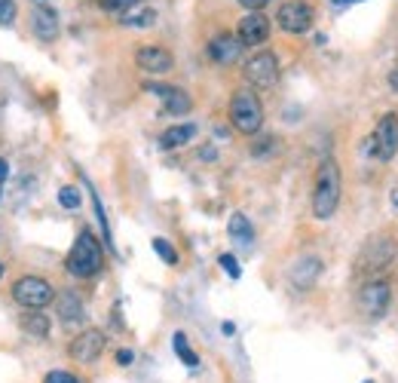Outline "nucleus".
Returning <instances> with one entry per match:
<instances>
[{
    "mask_svg": "<svg viewBox=\"0 0 398 383\" xmlns=\"http://www.w3.org/2000/svg\"><path fill=\"white\" fill-rule=\"evenodd\" d=\"M389 86H392V90L398 92V71H392V74H389Z\"/></svg>",
    "mask_w": 398,
    "mask_h": 383,
    "instance_id": "2f4dec72",
    "label": "nucleus"
},
{
    "mask_svg": "<svg viewBox=\"0 0 398 383\" xmlns=\"http://www.w3.org/2000/svg\"><path fill=\"white\" fill-rule=\"evenodd\" d=\"M135 62H138V68L147 74H166V71H172L175 58L163 46H144V49H138Z\"/></svg>",
    "mask_w": 398,
    "mask_h": 383,
    "instance_id": "ddd939ff",
    "label": "nucleus"
},
{
    "mask_svg": "<svg viewBox=\"0 0 398 383\" xmlns=\"http://www.w3.org/2000/svg\"><path fill=\"white\" fill-rule=\"evenodd\" d=\"M37 3H43V0H37Z\"/></svg>",
    "mask_w": 398,
    "mask_h": 383,
    "instance_id": "c9c22d12",
    "label": "nucleus"
},
{
    "mask_svg": "<svg viewBox=\"0 0 398 383\" xmlns=\"http://www.w3.org/2000/svg\"><path fill=\"white\" fill-rule=\"evenodd\" d=\"M239 56H242V43H239V37H233V34H218L215 40L209 43V58L215 65H233Z\"/></svg>",
    "mask_w": 398,
    "mask_h": 383,
    "instance_id": "4468645a",
    "label": "nucleus"
},
{
    "mask_svg": "<svg viewBox=\"0 0 398 383\" xmlns=\"http://www.w3.org/2000/svg\"><path fill=\"white\" fill-rule=\"evenodd\" d=\"M123 22H126V25H135V28H147V25L157 22V12L144 10V12H138V16H123Z\"/></svg>",
    "mask_w": 398,
    "mask_h": 383,
    "instance_id": "393cba45",
    "label": "nucleus"
},
{
    "mask_svg": "<svg viewBox=\"0 0 398 383\" xmlns=\"http://www.w3.org/2000/svg\"><path fill=\"white\" fill-rule=\"evenodd\" d=\"M68 273L86 279V276H95L101 270V264H105V255H101V246L95 242V237L89 230H83L73 242V248L68 252Z\"/></svg>",
    "mask_w": 398,
    "mask_h": 383,
    "instance_id": "f03ea898",
    "label": "nucleus"
},
{
    "mask_svg": "<svg viewBox=\"0 0 398 383\" xmlns=\"http://www.w3.org/2000/svg\"><path fill=\"white\" fill-rule=\"evenodd\" d=\"M392 257H395V246L386 237H377V239L367 242V248L362 252V261H365L362 267L367 270V273H380L383 267L392 264Z\"/></svg>",
    "mask_w": 398,
    "mask_h": 383,
    "instance_id": "9b49d317",
    "label": "nucleus"
},
{
    "mask_svg": "<svg viewBox=\"0 0 398 383\" xmlns=\"http://www.w3.org/2000/svg\"><path fill=\"white\" fill-rule=\"evenodd\" d=\"M19 325H21L25 334H31V337H46L49 334V319L40 310H25L21 313V319H19Z\"/></svg>",
    "mask_w": 398,
    "mask_h": 383,
    "instance_id": "f3484780",
    "label": "nucleus"
},
{
    "mask_svg": "<svg viewBox=\"0 0 398 383\" xmlns=\"http://www.w3.org/2000/svg\"><path fill=\"white\" fill-rule=\"evenodd\" d=\"M12 298H16L25 310H40V307H46L49 300L55 298V291L43 276H21L19 282L12 285Z\"/></svg>",
    "mask_w": 398,
    "mask_h": 383,
    "instance_id": "20e7f679",
    "label": "nucleus"
},
{
    "mask_svg": "<svg viewBox=\"0 0 398 383\" xmlns=\"http://www.w3.org/2000/svg\"><path fill=\"white\" fill-rule=\"evenodd\" d=\"M6 175H10V166H6V160H0V181H3Z\"/></svg>",
    "mask_w": 398,
    "mask_h": 383,
    "instance_id": "7c9ffc66",
    "label": "nucleus"
},
{
    "mask_svg": "<svg viewBox=\"0 0 398 383\" xmlns=\"http://www.w3.org/2000/svg\"><path fill=\"white\" fill-rule=\"evenodd\" d=\"M227 230H230V237H233L236 242H252V237H254L252 224H248V218L242 215V212H236V215L230 218V224H227Z\"/></svg>",
    "mask_w": 398,
    "mask_h": 383,
    "instance_id": "aec40b11",
    "label": "nucleus"
},
{
    "mask_svg": "<svg viewBox=\"0 0 398 383\" xmlns=\"http://www.w3.org/2000/svg\"><path fill=\"white\" fill-rule=\"evenodd\" d=\"M365 383H371V380H365Z\"/></svg>",
    "mask_w": 398,
    "mask_h": 383,
    "instance_id": "e433bc0d",
    "label": "nucleus"
},
{
    "mask_svg": "<svg viewBox=\"0 0 398 383\" xmlns=\"http://www.w3.org/2000/svg\"><path fill=\"white\" fill-rule=\"evenodd\" d=\"M242 46H261L263 40L270 37V22L267 16H261V12H252V16H245L239 22V31H236Z\"/></svg>",
    "mask_w": 398,
    "mask_h": 383,
    "instance_id": "f8f14e48",
    "label": "nucleus"
},
{
    "mask_svg": "<svg viewBox=\"0 0 398 383\" xmlns=\"http://www.w3.org/2000/svg\"><path fill=\"white\" fill-rule=\"evenodd\" d=\"M58 316H62V322H80L83 319V300L71 291L58 294Z\"/></svg>",
    "mask_w": 398,
    "mask_h": 383,
    "instance_id": "6ab92c4d",
    "label": "nucleus"
},
{
    "mask_svg": "<svg viewBox=\"0 0 398 383\" xmlns=\"http://www.w3.org/2000/svg\"><path fill=\"white\" fill-rule=\"evenodd\" d=\"M218 261H220V267H224L227 273H230V279H239V276H242V270H239V264H236L233 255H220Z\"/></svg>",
    "mask_w": 398,
    "mask_h": 383,
    "instance_id": "cd10ccee",
    "label": "nucleus"
},
{
    "mask_svg": "<svg viewBox=\"0 0 398 383\" xmlns=\"http://www.w3.org/2000/svg\"><path fill=\"white\" fill-rule=\"evenodd\" d=\"M230 120L242 135H254V132L261 129V123H263L261 99H257L252 90H239L230 99Z\"/></svg>",
    "mask_w": 398,
    "mask_h": 383,
    "instance_id": "7ed1b4c3",
    "label": "nucleus"
},
{
    "mask_svg": "<svg viewBox=\"0 0 398 383\" xmlns=\"http://www.w3.org/2000/svg\"><path fill=\"white\" fill-rule=\"evenodd\" d=\"M371 147H374L371 153L377 160H383V163L395 157V151H398V117L395 114L380 117L377 129H374V135H371Z\"/></svg>",
    "mask_w": 398,
    "mask_h": 383,
    "instance_id": "39448f33",
    "label": "nucleus"
},
{
    "mask_svg": "<svg viewBox=\"0 0 398 383\" xmlns=\"http://www.w3.org/2000/svg\"><path fill=\"white\" fill-rule=\"evenodd\" d=\"M279 25L288 34H304L313 25V6L304 0H288V3L279 6Z\"/></svg>",
    "mask_w": 398,
    "mask_h": 383,
    "instance_id": "0eeeda50",
    "label": "nucleus"
},
{
    "mask_svg": "<svg viewBox=\"0 0 398 383\" xmlns=\"http://www.w3.org/2000/svg\"><path fill=\"white\" fill-rule=\"evenodd\" d=\"M138 0H98V6L105 12H110V16H120V12H126V10H132Z\"/></svg>",
    "mask_w": 398,
    "mask_h": 383,
    "instance_id": "4be33fe9",
    "label": "nucleus"
},
{
    "mask_svg": "<svg viewBox=\"0 0 398 383\" xmlns=\"http://www.w3.org/2000/svg\"><path fill=\"white\" fill-rule=\"evenodd\" d=\"M31 28H34V34L40 37L43 43L55 40V37H58V12L49 10V6H37L34 19H31Z\"/></svg>",
    "mask_w": 398,
    "mask_h": 383,
    "instance_id": "2eb2a0df",
    "label": "nucleus"
},
{
    "mask_svg": "<svg viewBox=\"0 0 398 383\" xmlns=\"http://www.w3.org/2000/svg\"><path fill=\"white\" fill-rule=\"evenodd\" d=\"M101 352H105V334L98 328L83 331L71 343V359H77V362H95Z\"/></svg>",
    "mask_w": 398,
    "mask_h": 383,
    "instance_id": "9d476101",
    "label": "nucleus"
},
{
    "mask_svg": "<svg viewBox=\"0 0 398 383\" xmlns=\"http://www.w3.org/2000/svg\"><path fill=\"white\" fill-rule=\"evenodd\" d=\"M392 205H395V209H398V187L392 190Z\"/></svg>",
    "mask_w": 398,
    "mask_h": 383,
    "instance_id": "473e14b6",
    "label": "nucleus"
},
{
    "mask_svg": "<svg viewBox=\"0 0 398 383\" xmlns=\"http://www.w3.org/2000/svg\"><path fill=\"white\" fill-rule=\"evenodd\" d=\"M337 205H340V169L334 160H322L313 187V215L328 221L337 212Z\"/></svg>",
    "mask_w": 398,
    "mask_h": 383,
    "instance_id": "f257e3e1",
    "label": "nucleus"
},
{
    "mask_svg": "<svg viewBox=\"0 0 398 383\" xmlns=\"http://www.w3.org/2000/svg\"><path fill=\"white\" fill-rule=\"evenodd\" d=\"M389 300H392V289H389V282H383V279H377V282L365 285L362 289V298H358V304H362V310L367 316H383L389 310Z\"/></svg>",
    "mask_w": 398,
    "mask_h": 383,
    "instance_id": "1a4fd4ad",
    "label": "nucleus"
},
{
    "mask_svg": "<svg viewBox=\"0 0 398 383\" xmlns=\"http://www.w3.org/2000/svg\"><path fill=\"white\" fill-rule=\"evenodd\" d=\"M242 6H245V10H252V12H257V10H263V6L270 3V0H239Z\"/></svg>",
    "mask_w": 398,
    "mask_h": 383,
    "instance_id": "c756f323",
    "label": "nucleus"
},
{
    "mask_svg": "<svg viewBox=\"0 0 398 383\" xmlns=\"http://www.w3.org/2000/svg\"><path fill=\"white\" fill-rule=\"evenodd\" d=\"M116 362H120L123 368L132 365V362H135V352H132V350H120V352H116Z\"/></svg>",
    "mask_w": 398,
    "mask_h": 383,
    "instance_id": "c85d7f7f",
    "label": "nucleus"
},
{
    "mask_svg": "<svg viewBox=\"0 0 398 383\" xmlns=\"http://www.w3.org/2000/svg\"><path fill=\"white\" fill-rule=\"evenodd\" d=\"M315 276H319V261H315V257H300L291 270V279L297 289H309V285L315 282Z\"/></svg>",
    "mask_w": 398,
    "mask_h": 383,
    "instance_id": "dca6fc26",
    "label": "nucleus"
},
{
    "mask_svg": "<svg viewBox=\"0 0 398 383\" xmlns=\"http://www.w3.org/2000/svg\"><path fill=\"white\" fill-rule=\"evenodd\" d=\"M12 22H16V3L0 0V25H12Z\"/></svg>",
    "mask_w": 398,
    "mask_h": 383,
    "instance_id": "a878e982",
    "label": "nucleus"
},
{
    "mask_svg": "<svg viewBox=\"0 0 398 383\" xmlns=\"http://www.w3.org/2000/svg\"><path fill=\"white\" fill-rule=\"evenodd\" d=\"M0 276H3V264H0Z\"/></svg>",
    "mask_w": 398,
    "mask_h": 383,
    "instance_id": "f704fd0d",
    "label": "nucleus"
},
{
    "mask_svg": "<svg viewBox=\"0 0 398 383\" xmlns=\"http://www.w3.org/2000/svg\"><path fill=\"white\" fill-rule=\"evenodd\" d=\"M193 135H196V126H190V123H184V126H172V129H166L163 135H159V147H163V151H172V147L187 144Z\"/></svg>",
    "mask_w": 398,
    "mask_h": 383,
    "instance_id": "a211bd4d",
    "label": "nucleus"
},
{
    "mask_svg": "<svg viewBox=\"0 0 398 383\" xmlns=\"http://www.w3.org/2000/svg\"><path fill=\"white\" fill-rule=\"evenodd\" d=\"M334 3H337V6H343V3H352V0H334Z\"/></svg>",
    "mask_w": 398,
    "mask_h": 383,
    "instance_id": "72a5a7b5",
    "label": "nucleus"
},
{
    "mask_svg": "<svg viewBox=\"0 0 398 383\" xmlns=\"http://www.w3.org/2000/svg\"><path fill=\"white\" fill-rule=\"evenodd\" d=\"M245 77L248 83L257 86V90H272L279 83V62L272 53H257L248 58L245 65Z\"/></svg>",
    "mask_w": 398,
    "mask_h": 383,
    "instance_id": "423d86ee",
    "label": "nucleus"
},
{
    "mask_svg": "<svg viewBox=\"0 0 398 383\" xmlns=\"http://www.w3.org/2000/svg\"><path fill=\"white\" fill-rule=\"evenodd\" d=\"M153 252H157L159 257H163L166 264H178V252H175V248L168 246L166 239H153Z\"/></svg>",
    "mask_w": 398,
    "mask_h": 383,
    "instance_id": "b1692460",
    "label": "nucleus"
},
{
    "mask_svg": "<svg viewBox=\"0 0 398 383\" xmlns=\"http://www.w3.org/2000/svg\"><path fill=\"white\" fill-rule=\"evenodd\" d=\"M43 383H80V377L71 371H49L46 377H43Z\"/></svg>",
    "mask_w": 398,
    "mask_h": 383,
    "instance_id": "bb28decb",
    "label": "nucleus"
},
{
    "mask_svg": "<svg viewBox=\"0 0 398 383\" xmlns=\"http://www.w3.org/2000/svg\"><path fill=\"white\" fill-rule=\"evenodd\" d=\"M58 203H62L64 209H80V194H77V187H71V184L58 187Z\"/></svg>",
    "mask_w": 398,
    "mask_h": 383,
    "instance_id": "5701e85b",
    "label": "nucleus"
},
{
    "mask_svg": "<svg viewBox=\"0 0 398 383\" xmlns=\"http://www.w3.org/2000/svg\"><path fill=\"white\" fill-rule=\"evenodd\" d=\"M150 95H159L163 99V110L168 117H181L187 114L190 108H193V101H190V95L181 90V86H166V83H147L144 86Z\"/></svg>",
    "mask_w": 398,
    "mask_h": 383,
    "instance_id": "6e6552de",
    "label": "nucleus"
},
{
    "mask_svg": "<svg viewBox=\"0 0 398 383\" xmlns=\"http://www.w3.org/2000/svg\"><path fill=\"white\" fill-rule=\"evenodd\" d=\"M175 352H178V356H181V362L184 365H190V368H193L196 362H199V359H196V352L193 350H190L187 347V334H184V331H178V334H175Z\"/></svg>",
    "mask_w": 398,
    "mask_h": 383,
    "instance_id": "412c9836",
    "label": "nucleus"
}]
</instances>
